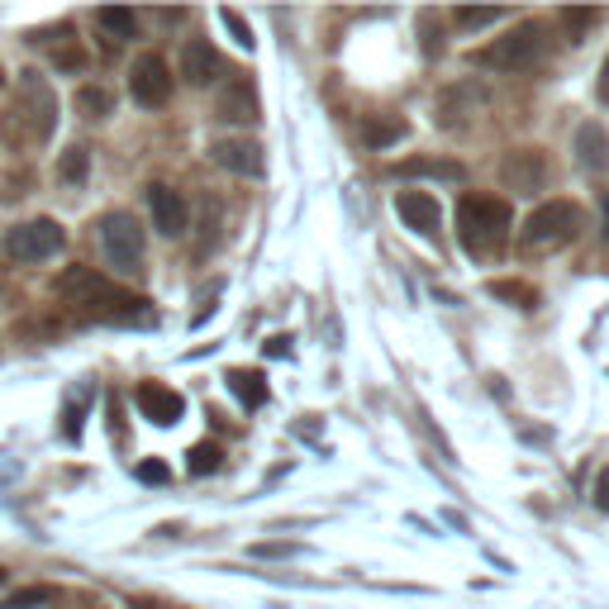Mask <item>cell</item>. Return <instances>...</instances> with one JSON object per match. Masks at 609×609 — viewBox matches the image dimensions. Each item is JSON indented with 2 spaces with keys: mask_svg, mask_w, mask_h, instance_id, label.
I'll return each mask as SVG.
<instances>
[{
  "mask_svg": "<svg viewBox=\"0 0 609 609\" xmlns=\"http://www.w3.org/2000/svg\"><path fill=\"white\" fill-rule=\"evenodd\" d=\"M491 296L515 300L519 310H534V304H538V291H534V286H519V281H491Z\"/></svg>",
  "mask_w": 609,
  "mask_h": 609,
  "instance_id": "23",
  "label": "cell"
},
{
  "mask_svg": "<svg viewBox=\"0 0 609 609\" xmlns=\"http://www.w3.org/2000/svg\"><path fill=\"white\" fill-rule=\"evenodd\" d=\"M267 352H271V358H291V339H286V333H281V339H271V343H262Z\"/></svg>",
  "mask_w": 609,
  "mask_h": 609,
  "instance_id": "31",
  "label": "cell"
},
{
  "mask_svg": "<svg viewBox=\"0 0 609 609\" xmlns=\"http://www.w3.org/2000/svg\"><path fill=\"white\" fill-rule=\"evenodd\" d=\"M130 91H134V101L143 110H153V105H167L172 101V72H167V62L157 58V53H143L134 62V72H130Z\"/></svg>",
  "mask_w": 609,
  "mask_h": 609,
  "instance_id": "7",
  "label": "cell"
},
{
  "mask_svg": "<svg viewBox=\"0 0 609 609\" xmlns=\"http://www.w3.org/2000/svg\"><path fill=\"white\" fill-rule=\"evenodd\" d=\"M0 581H6V567H0Z\"/></svg>",
  "mask_w": 609,
  "mask_h": 609,
  "instance_id": "34",
  "label": "cell"
},
{
  "mask_svg": "<svg viewBox=\"0 0 609 609\" xmlns=\"http://www.w3.org/2000/svg\"><path fill=\"white\" fill-rule=\"evenodd\" d=\"M0 86H6V72H0Z\"/></svg>",
  "mask_w": 609,
  "mask_h": 609,
  "instance_id": "35",
  "label": "cell"
},
{
  "mask_svg": "<svg viewBox=\"0 0 609 609\" xmlns=\"http://www.w3.org/2000/svg\"><path fill=\"white\" fill-rule=\"evenodd\" d=\"M219 115L234 120V124H252V120L262 115L252 76H229V86H224V95H219Z\"/></svg>",
  "mask_w": 609,
  "mask_h": 609,
  "instance_id": "11",
  "label": "cell"
},
{
  "mask_svg": "<svg viewBox=\"0 0 609 609\" xmlns=\"http://www.w3.org/2000/svg\"><path fill=\"white\" fill-rule=\"evenodd\" d=\"M543 53H548V24L524 20L519 29H509L505 39L481 48L476 62H481V68H495V72H524V68H534Z\"/></svg>",
  "mask_w": 609,
  "mask_h": 609,
  "instance_id": "3",
  "label": "cell"
},
{
  "mask_svg": "<svg viewBox=\"0 0 609 609\" xmlns=\"http://www.w3.org/2000/svg\"><path fill=\"white\" fill-rule=\"evenodd\" d=\"M495 20H505V10L500 6H481V10H457V24L462 29H486V24H495Z\"/></svg>",
  "mask_w": 609,
  "mask_h": 609,
  "instance_id": "26",
  "label": "cell"
},
{
  "mask_svg": "<svg viewBox=\"0 0 609 609\" xmlns=\"http://www.w3.org/2000/svg\"><path fill=\"white\" fill-rule=\"evenodd\" d=\"M590 495H596V505H600V509H609V467L596 476V491H590Z\"/></svg>",
  "mask_w": 609,
  "mask_h": 609,
  "instance_id": "30",
  "label": "cell"
},
{
  "mask_svg": "<svg viewBox=\"0 0 609 609\" xmlns=\"http://www.w3.org/2000/svg\"><path fill=\"white\" fill-rule=\"evenodd\" d=\"M395 215L405 219L414 234H424V238H438L443 210H438V200L429 196V190H400V196H395Z\"/></svg>",
  "mask_w": 609,
  "mask_h": 609,
  "instance_id": "10",
  "label": "cell"
},
{
  "mask_svg": "<svg viewBox=\"0 0 609 609\" xmlns=\"http://www.w3.org/2000/svg\"><path fill=\"white\" fill-rule=\"evenodd\" d=\"M395 176H434V182H462V163H447V157H410V163H400Z\"/></svg>",
  "mask_w": 609,
  "mask_h": 609,
  "instance_id": "17",
  "label": "cell"
},
{
  "mask_svg": "<svg viewBox=\"0 0 609 609\" xmlns=\"http://www.w3.org/2000/svg\"><path fill=\"white\" fill-rule=\"evenodd\" d=\"M210 157L234 176H262L267 172V153H262V143H252V138H215Z\"/></svg>",
  "mask_w": 609,
  "mask_h": 609,
  "instance_id": "9",
  "label": "cell"
},
{
  "mask_svg": "<svg viewBox=\"0 0 609 609\" xmlns=\"http://www.w3.org/2000/svg\"><path fill=\"white\" fill-rule=\"evenodd\" d=\"M148 210H153V229L176 238L186 229V200L172 186H148Z\"/></svg>",
  "mask_w": 609,
  "mask_h": 609,
  "instance_id": "12",
  "label": "cell"
},
{
  "mask_svg": "<svg viewBox=\"0 0 609 609\" xmlns=\"http://www.w3.org/2000/svg\"><path fill=\"white\" fill-rule=\"evenodd\" d=\"M300 543H252V557H296Z\"/></svg>",
  "mask_w": 609,
  "mask_h": 609,
  "instance_id": "27",
  "label": "cell"
},
{
  "mask_svg": "<svg viewBox=\"0 0 609 609\" xmlns=\"http://www.w3.org/2000/svg\"><path fill=\"white\" fill-rule=\"evenodd\" d=\"M500 182L515 190V196H534V190H543V182H548V157L538 148H515L500 163Z\"/></svg>",
  "mask_w": 609,
  "mask_h": 609,
  "instance_id": "8",
  "label": "cell"
},
{
  "mask_svg": "<svg viewBox=\"0 0 609 609\" xmlns=\"http://www.w3.org/2000/svg\"><path fill=\"white\" fill-rule=\"evenodd\" d=\"M138 410H143V420H153L157 429H172L176 420H182V395L167 391V386H157V381H148V386H138Z\"/></svg>",
  "mask_w": 609,
  "mask_h": 609,
  "instance_id": "13",
  "label": "cell"
},
{
  "mask_svg": "<svg viewBox=\"0 0 609 609\" xmlns=\"http://www.w3.org/2000/svg\"><path fill=\"white\" fill-rule=\"evenodd\" d=\"M362 138H367V148H391V143L405 138V120H372L362 130Z\"/></svg>",
  "mask_w": 609,
  "mask_h": 609,
  "instance_id": "19",
  "label": "cell"
},
{
  "mask_svg": "<svg viewBox=\"0 0 609 609\" xmlns=\"http://www.w3.org/2000/svg\"><path fill=\"white\" fill-rule=\"evenodd\" d=\"M182 76L190 86H210L215 76H224V68H219V53L205 39H190L186 48H182Z\"/></svg>",
  "mask_w": 609,
  "mask_h": 609,
  "instance_id": "14",
  "label": "cell"
},
{
  "mask_svg": "<svg viewBox=\"0 0 609 609\" xmlns=\"http://www.w3.org/2000/svg\"><path fill=\"white\" fill-rule=\"evenodd\" d=\"M600 101L609 105V58H605V68H600Z\"/></svg>",
  "mask_w": 609,
  "mask_h": 609,
  "instance_id": "33",
  "label": "cell"
},
{
  "mask_svg": "<svg viewBox=\"0 0 609 609\" xmlns=\"http://www.w3.org/2000/svg\"><path fill=\"white\" fill-rule=\"evenodd\" d=\"M219 462H224L219 443H196V447L186 453V472H190V476H210V472H219Z\"/></svg>",
  "mask_w": 609,
  "mask_h": 609,
  "instance_id": "20",
  "label": "cell"
},
{
  "mask_svg": "<svg viewBox=\"0 0 609 609\" xmlns=\"http://www.w3.org/2000/svg\"><path fill=\"white\" fill-rule=\"evenodd\" d=\"M76 105H82L91 120H101V115H110V110H115V101H110L105 91H95V86H82V91H76Z\"/></svg>",
  "mask_w": 609,
  "mask_h": 609,
  "instance_id": "25",
  "label": "cell"
},
{
  "mask_svg": "<svg viewBox=\"0 0 609 609\" xmlns=\"http://www.w3.org/2000/svg\"><path fill=\"white\" fill-rule=\"evenodd\" d=\"M600 234H605V244H609V190L600 196Z\"/></svg>",
  "mask_w": 609,
  "mask_h": 609,
  "instance_id": "32",
  "label": "cell"
},
{
  "mask_svg": "<svg viewBox=\"0 0 609 609\" xmlns=\"http://www.w3.org/2000/svg\"><path fill=\"white\" fill-rule=\"evenodd\" d=\"M86 172H91V157H86V148H68L62 153V163H58V176L62 182H86Z\"/></svg>",
  "mask_w": 609,
  "mask_h": 609,
  "instance_id": "22",
  "label": "cell"
},
{
  "mask_svg": "<svg viewBox=\"0 0 609 609\" xmlns=\"http://www.w3.org/2000/svg\"><path fill=\"white\" fill-rule=\"evenodd\" d=\"M557 20L567 24V34H571V39H581L586 29H596V24L605 20V10H600V6H590V10H562Z\"/></svg>",
  "mask_w": 609,
  "mask_h": 609,
  "instance_id": "21",
  "label": "cell"
},
{
  "mask_svg": "<svg viewBox=\"0 0 609 609\" xmlns=\"http://www.w3.org/2000/svg\"><path fill=\"white\" fill-rule=\"evenodd\" d=\"M219 24H224V29H229V34H234V43H238V48H244V53H252V43H258V39H252V29H248V20H244V14H238V10H229V6H224V10H219Z\"/></svg>",
  "mask_w": 609,
  "mask_h": 609,
  "instance_id": "24",
  "label": "cell"
},
{
  "mask_svg": "<svg viewBox=\"0 0 609 609\" xmlns=\"http://www.w3.org/2000/svg\"><path fill=\"white\" fill-rule=\"evenodd\" d=\"M53 590H43V586H34V590H20V596H10L6 600V609H29V605H43Z\"/></svg>",
  "mask_w": 609,
  "mask_h": 609,
  "instance_id": "28",
  "label": "cell"
},
{
  "mask_svg": "<svg viewBox=\"0 0 609 609\" xmlns=\"http://www.w3.org/2000/svg\"><path fill=\"white\" fill-rule=\"evenodd\" d=\"M101 248H105V258L115 262L120 271H134L138 258H143V229H138V219L134 215H105L101 219Z\"/></svg>",
  "mask_w": 609,
  "mask_h": 609,
  "instance_id": "6",
  "label": "cell"
},
{
  "mask_svg": "<svg viewBox=\"0 0 609 609\" xmlns=\"http://www.w3.org/2000/svg\"><path fill=\"white\" fill-rule=\"evenodd\" d=\"M576 163L586 172H609V134L605 124H581L576 130Z\"/></svg>",
  "mask_w": 609,
  "mask_h": 609,
  "instance_id": "15",
  "label": "cell"
},
{
  "mask_svg": "<svg viewBox=\"0 0 609 609\" xmlns=\"http://www.w3.org/2000/svg\"><path fill=\"white\" fill-rule=\"evenodd\" d=\"M224 381H229V391H234V400H238V405H244V410H258L262 400H267V376H262V372H248V367H234V372L224 376Z\"/></svg>",
  "mask_w": 609,
  "mask_h": 609,
  "instance_id": "16",
  "label": "cell"
},
{
  "mask_svg": "<svg viewBox=\"0 0 609 609\" xmlns=\"http://www.w3.org/2000/svg\"><path fill=\"white\" fill-rule=\"evenodd\" d=\"M509 205L500 196H462L457 205V234H462V248L476 252V258H491V252L505 248L509 238Z\"/></svg>",
  "mask_w": 609,
  "mask_h": 609,
  "instance_id": "2",
  "label": "cell"
},
{
  "mask_svg": "<svg viewBox=\"0 0 609 609\" xmlns=\"http://www.w3.org/2000/svg\"><path fill=\"white\" fill-rule=\"evenodd\" d=\"M95 24H101L105 34H115V39L124 43V39H134L138 14H134V10H110V6H105V10H95Z\"/></svg>",
  "mask_w": 609,
  "mask_h": 609,
  "instance_id": "18",
  "label": "cell"
},
{
  "mask_svg": "<svg viewBox=\"0 0 609 609\" xmlns=\"http://www.w3.org/2000/svg\"><path fill=\"white\" fill-rule=\"evenodd\" d=\"M58 296L86 310L95 319H148V300L134 296V291H120L115 281H105L101 271L91 267H72L58 277Z\"/></svg>",
  "mask_w": 609,
  "mask_h": 609,
  "instance_id": "1",
  "label": "cell"
},
{
  "mask_svg": "<svg viewBox=\"0 0 609 609\" xmlns=\"http://www.w3.org/2000/svg\"><path fill=\"white\" fill-rule=\"evenodd\" d=\"M581 205H571V200H548V205H538L534 215L524 219V244L528 248H562L571 244L576 234H581Z\"/></svg>",
  "mask_w": 609,
  "mask_h": 609,
  "instance_id": "4",
  "label": "cell"
},
{
  "mask_svg": "<svg viewBox=\"0 0 609 609\" xmlns=\"http://www.w3.org/2000/svg\"><path fill=\"white\" fill-rule=\"evenodd\" d=\"M138 481H148V486H163L167 467H163V462H138Z\"/></svg>",
  "mask_w": 609,
  "mask_h": 609,
  "instance_id": "29",
  "label": "cell"
},
{
  "mask_svg": "<svg viewBox=\"0 0 609 609\" xmlns=\"http://www.w3.org/2000/svg\"><path fill=\"white\" fill-rule=\"evenodd\" d=\"M62 244H68V234H62L58 219H24L14 224L6 234V252L14 262H43V258H58Z\"/></svg>",
  "mask_w": 609,
  "mask_h": 609,
  "instance_id": "5",
  "label": "cell"
}]
</instances>
